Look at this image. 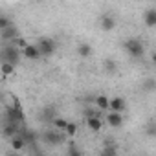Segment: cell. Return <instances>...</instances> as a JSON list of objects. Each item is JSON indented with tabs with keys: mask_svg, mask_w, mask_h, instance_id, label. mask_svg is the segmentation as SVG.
<instances>
[{
	"mask_svg": "<svg viewBox=\"0 0 156 156\" xmlns=\"http://www.w3.org/2000/svg\"><path fill=\"white\" fill-rule=\"evenodd\" d=\"M66 132L64 130H57V129H48V130H44V134H42V141L44 143H48V145H61V143H64L66 141Z\"/></svg>",
	"mask_w": 156,
	"mask_h": 156,
	"instance_id": "1",
	"label": "cell"
},
{
	"mask_svg": "<svg viewBox=\"0 0 156 156\" xmlns=\"http://www.w3.org/2000/svg\"><path fill=\"white\" fill-rule=\"evenodd\" d=\"M22 53H20V48L17 46H6L4 50H0V61L2 62H11V64H19Z\"/></svg>",
	"mask_w": 156,
	"mask_h": 156,
	"instance_id": "2",
	"label": "cell"
},
{
	"mask_svg": "<svg viewBox=\"0 0 156 156\" xmlns=\"http://www.w3.org/2000/svg\"><path fill=\"white\" fill-rule=\"evenodd\" d=\"M37 48H39L41 57H51V55L55 53V50H57V44H55V41L50 39V37H41V39L37 41Z\"/></svg>",
	"mask_w": 156,
	"mask_h": 156,
	"instance_id": "3",
	"label": "cell"
},
{
	"mask_svg": "<svg viewBox=\"0 0 156 156\" xmlns=\"http://www.w3.org/2000/svg\"><path fill=\"white\" fill-rule=\"evenodd\" d=\"M125 50L129 51V55L132 59H141L145 55V46H143V42L140 39H129L125 42Z\"/></svg>",
	"mask_w": 156,
	"mask_h": 156,
	"instance_id": "4",
	"label": "cell"
},
{
	"mask_svg": "<svg viewBox=\"0 0 156 156\" xmlns=\"http://www.w3.org/2000/svg\"><path fill=\"white\" fill-rule=\"evenodd\" d=\"M6 118L9 119V121H13V123H22L26 118H24V112H22V108H20V105L15 101V107H9L8 110H6Z\"/></svg>",
	"mask_w": 156,
	"mask_h": 156,
	"instance_id": "5",
	"label": "cell"
},
{
	"mask_svg": "<svg viewBox=\"0 0 156 156\" xmlns=\"http://www.w3.org/2000/svg\"><path fill=\"white\" fill-rule=\"evenodd\" d=\"M20 53H22V57H24V59H30V61H37V59L41 57L37 44H30V42L20 50Z\"/></svg>",
	"mask_w": 156,
	"mask_h": 156,
	"instance_id": "6",
	"label": "cell"
},
{
	"mask_svg": "<svg viewBox=\"0 0 156 156\" xmlns=\"http://www.w3.org/2000/svg\"><path fill=\"white\" fill-rule=\"evenodd\" d=\"M17 37H19V30H17V26L13 22L8 28L0 30V39H2V41H15Z\"/></svg>",
	"mask_w": 156,
	"mask_h": 156,
	"instance_id": "7",
	"label": "cell"
},
{
	"mask_svg": "<svg viewBox=\"0 0 156 156\" xmlns=\"http://www.w3.org/2000/svg\"><path fill=\"white\" fill-rule=\"evenodd\" d=\"M99 28H101L103 31H112V30L116 28V19H114L112 15H103V17L99 19Z\"/></svg>",
	"mask_w": 156,
	"mask_h": 156,
	"instance_id": "8",
	"label": "cell"
},
{
	"mask_svg": "<svg viewBox=\"0 0 156 156\" xmlns=\"http://www.w3.org/2000/svg\"><path fill=\"white\" fill-rule=\"evenodd\" d=\"M125 108H127V101L123 98H112V99H108V110L123 112Z\"/></svg>",
	"mask_w": 156,
	"mask_h": 156,
	"instance_id": "9",
	"label": "cell"
},
{
	"mask_svg": "<svg viewBox=\"0 0 156 156\" xmlns=\"http://www.w3.org/2000/svg\"><path fill=\"white\" fill-rule=\"evenodd\" d=\"M107 123L110 125V127H114V129H119L121 125H123V116H121V112H108L107 114Z\"/></svg>",
	"mask_w": 156,
	"mask_h": 156,
	"instance_id": "10",
	"label": "cell"
},
{
	"mask_svg": "<svg viewBox=\"0 0 156 156\" xmlns=\"http://www.w3.org/2000/svg\"><path fill=\"white\" fill-rule=\"evenodd\" d=\"M9 143H11V149H13V151H17V152H19V151H24V149H26V145H28V143H26V140H24L19 132H17L15 136H11V138H9Z\"/></svg>",
	"mask_w": 156,
	"mask_h": 156,
	"instance_id": "11",
	"label": "cell"
},
{
	"mask_svg": "<svg viewBox=\"0 0 156 156\" xmlns=\"http://www.w3.org/2000/svg\"><path fill=\"white\" fill-rule=\"evenodd\" d=\"M87 127L92 130V132H99L103 129V119L98 118V116H88L87 118Z\"/></svg>",
	"mask_w": 156,
	"mask_h": 156,
	"instance_id": "12",
	"label": "cell"
},
{
	"mask_svg": "<svg viewBox=\"0 0 156 156\" xmlns=\"http://www.w3.org/2000/svg\"><path fill=\"white\" fill-rule=\"evenodd\" d=\"M17 132H19V123H13V121L6 123L4 129H2V134H4L6 138H11V136H15Z\"/></svg>",
	"mask_w": 156,
	"mask_h": 156,
	"instance_id": "13",
	"label": "cell"
},
{
	"mask_svg": "<svg viewBox=\"0 0 156 156\" xmlns=\"http://www.w3.org/2000/svg\"><path fill=\"white\" fill-rule=\"evenodd\" d=\"M77 53H79V57L87 59V57H90V55L94 53V50H92V46H90V44L83 42V44H79V46H77Z\"/></svg>",
	"mask_w": 156,
	"mask_h": 156,
	"instance_id": "14",
	"label": "cell"
},
{
	"mask_svg": "<svg viewBox=\"0 0 156 156\" xmlns=\"http://www.w3.org/2000/svg\"><path fill=\"white\" fill-rule=\"evenodd\" d=\"M94 103H96V108H99V110H108V98H107V96H103V94L96 96Z\"/></svg>",
	"mask_w": 156,
	"mask_h": 156,
	"instance_id": "15",
	"label": "cell"
},
{
	"mask_svg": "<svg viewBox=\"0 0 156 156\" xmlns=\"http://www.w3.org/2000/svg\"><path fill=\"white\" fill-rule=\"evenodd\" d=\"M145 24H147V28L156 26V9H147L145 11Z\"/></svg>",
	"mask_w": 156,
	"mask_h": 156,
	"instance_id": "16",
	"label": "cell"
},
{
	"mask_svg": "<svg viewBox=\"0 0 156 156\" xmlns=\"http://www.w3.org/2000/svg\"><path fill=\"white\" fill-rule=\"evenodd\" d=\"M0 72H2L4 77H9V75L15 73V64H11V62H2V66H0Z\"/></svg>",
	"mask_w": 156,
	"mask_h": 156,
	"instance_id": "17",
	"label": "cell"
},
{
	"mask_svg": "<svg viewBox=\"0 0 156 156\" xmlns=\"http://www.w3.org/2000/svg\"><path fill=\"white\" fill-rule=\"evenodd\" d=\"M64 132H66V136L73 138V136L77 134V125H75L73 121H68V123H66V127H64Z\"/></svg>",
	"mask_w": 156,
	"mask_h": 156,
	"instance_id": "18",
	"label": "cell"
},
{
	"mask_svg": "<svg viewBox=\"0 0 156 156\" xmlns=\"http://www.w3.org/2000/svg\"><path fill=\"white\" fill-rule=\"evenodd\" d=\"M103 66H105V72L107 73H114L116 72V61H112V59H107L103 62Z\"/></svg>",
	"mask_w": 156,
	"mask_h": 156,
	"instance_id": "19",
	"label": "cell"
},
{
	"mask_svg": "<svg viewBox=\"0 0 156 156\" xmlns=\"http://www.w3.org/2000/svg\"><path fill=\"white\" fill-rule=\"evenodd\" d=\"M101 154H105V156H116L118 154V149L114 147V145H110V143H107V147L101 151Z\"/></svg>",
	"mask_w": 156,
	"mask_h": 156,
	"instance_id": "20",
	"label": "cell"
},
{
	"mask_svg": "<svg viewBox=\"0 0 156 156\" xmlns=\"http://www.w3.org/2000/svg\"><path fill=\"white\" fill-rule=\"evenodd\" d=\"M11 24V20L8 19V17H4V15H0V30H4V28H8Z\"/></svg>",
	"mask_w": 156,
	"mask_h": 156,
	"instance_id": "21",
	"label": "cell"
},
{
	"mask_svg": "<svg viewBox=\"0 0 156 156\" xmlns=\"http://www.w3.org/2000/svg\"><path fill=\"white\" fill-rule=\"evenodd\" d=\"M15 42H17V48H20V50L28 44V41H26V39H22V37H17V39H15Z\"/></svg>",
	"mask_w": 156,
	"mask_h": 156,
	"instance_id": "22",
	"label": "cell"
},
{
	"mask_svg": "<svg viewBox=\"0 0 156 156\" xmlns=\"http://www.w3.org/2000/svg\"><path fill=\"white\" fill-rule=\"evenodd\" d=\"M68 154H70V156H77V154H81V151H77L75 147H70V149H68Z\"/></svg>",
	"mask_w": 156,
	"mask_h": 156,
	"instance_id": "23",
	"label": "cell"
}]
</instances>
